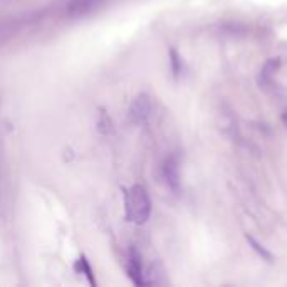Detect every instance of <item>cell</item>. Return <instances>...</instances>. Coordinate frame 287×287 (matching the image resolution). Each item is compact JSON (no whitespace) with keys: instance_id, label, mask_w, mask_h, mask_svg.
<instances>
[{"instance_id":"obj_5","label":"cell","mask_w":287,"mask_h":287,"mask_svg":"<svg viewBox=\"0 0 287 287\" xmlns=\"http://www.w3.org/2000/svg\"><path fill=\"white\" fill-rule=\"evenodd\" d=\"M128 272L138 285H143L145 280H143V265H141V259L138 255V252L134 249H131L129 252V267H128Z\"/></svg>"},{"instance_id":"obj_10","label":"cell","mask_w":287,"mask_h":287,"mask_svg":"<svg viewBox=\"0 0 287 287\" xmlns=\"http://www.w3.org/2000/svg\"><path fill=\"white\" fill-rule=\"evenodd\" d=\"M282 123H284V126L287 128V109L284 111V114H282Z\"/></svg>"},{"instance_id":"obj_2","label":"cell","mask_w":287,"mask_h":287,"mask_svg":"<svg viewBox=\"0 0 287 287\" xmlns=\"http://www.w3.org/2000/svg\"><path fill=\"white\" fill-rule=\"evenodd\" d=\"M151 109H153V106H151L150 96L148 94H139L138 98L133 101V104H131V108H129L131 121L136 124L146 123L150 118V114H151Z\"/></svg>"},{"instance_id":"obj_1","label":"cell","mask_w":287,"mask_h":287,"mask_svg":"<svg viewBox=\"0 0 287 287\" xmlns=\"http://www.w3.org/2000/svg\"><path fill=\"white\" fill-rule=\"evenodd\" d=\"M151 215V200L145 186L134 185L126 195V217L138 225L146 224Z\"/></svg>"},{"instance_id":"obj_9","label":"cell","mask_w":287,"mask_h":287,"mask_svg":"<svg viewBox=\"0 0 287 287\" xmlns=\"http://www.w3.org/2000/svg\"><path fill=\"white\" fill-rule=\"evenodd\" d=\"M78 267H81V270L84 272V275H88V277H89V280L94 284V279H93V270H91V267H89L88 262H86L84 257H83V259H79V262H78Z\"/></svg>"},{"instance_id":"obj_4","label":"cell","mask_w":287,"mask_h":287,"mask_svg":"<svg viewBox=\"0 0 287 287\" xmlns=\"http://www.w3.org/2000/svg\"><path fill=\"white\" fill-rule=\"evenodd\" d=\"M103 4V0H70L67 5V15L73 19L84 17L93 12L94 9H98Z\"/></svg>"},{"instance_id":"obj_8","label":"cell","mask_w":287,"mask_h":287,"mask_svg":"<svg viewBox=\"0 0 287 287\" xmlns=\"http://www.w3.org/2000/svg\"><path fill=\"white\" fill-rule=\"evenodd\" d=\"M170 64H171V73H173L175 78H178L181 74V69H183V64H181V57L175 49L170 50Z\"/></svg>"},{"instance_id":"obj_3","label":"cell","mask_w":287,"mask_h":287,"mask_svg":"<svg viewBox=\"0 0 287 287\" xmlns=\"http://www.w3.org/2000/svg\"><path fill=\"white\" fill-rule=\"evenodd\" d=\"M163 178L168 185L170 190H173L175 193L180 191V170H178V161H176L175 156H170V158L165 160L163 163Z\"/></svg>"},{"instance_id":"obj_6","label":"cell","mask_w":287,"mask_h":287,"mask_svg":"<svg viewBox=\"0 0 287 287\" xmlns=\"http://www.w3.org/2000/svg\"><path fill=\"white\" fill-rule=\"evenodd\" d=\"M279 65H280L279 57H270L269 60H265V64L262 65V69H260V79H259L262 86L270 84V81L274 78V74L277 73V69H279Z\"/></svg>"},{"instance_id":"obj_7","label":"cell","mask_w":287,"mask_h":287,"mask_svg":"<svg viewBox=\"0 0 287 287\" xmlns=\"http://www.w3.org/2000/svg\"><path fill=\"white\" fill-rule=\"evenodd\" d=\"M245 240L249 242V245H250L252 249H254V250L257 252V254H259V255L262 257V259H264V260H267V262H272V260H274V257H272L270 252L267 250L265 247L262 245V244H259V242H257V240H255L252 235L247 234V235H245Z\"/></svg>"}]
</instances>
